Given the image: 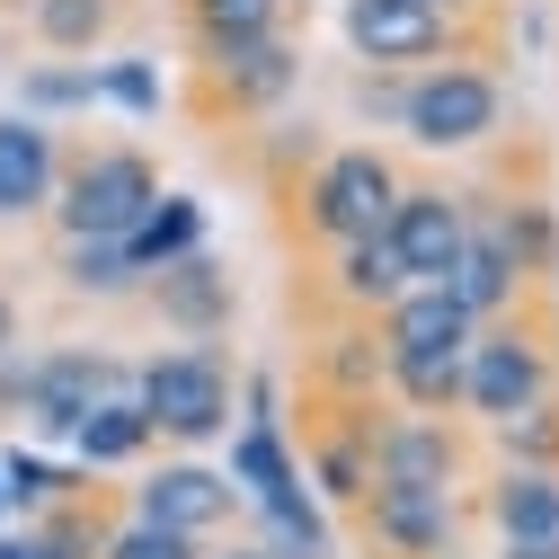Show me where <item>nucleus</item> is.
Returning a JSON list of instances; mask_svg holds the SVG:
<instances>
[{
	"instance_id": "1",
	"label": "nucleus",
	"mask_w": 559,
	"mask_h": 559,
	"mask_svg": "<svg viewBox=\"0 0 559 559\" xmlns=\"http://www.w3.org/2000/svg\"><path fill=\"white\" fill-rule=\"evenodd\" d=\"M133 408L152 417V444H214L231 436V365H223V346H160V356L133 373Z\"/></svg>"
},
{
	"instance_id": "2",
	"label": "nucleus",
	"mask_w": 559,
	"mask_h": 559,
	"mask_svg": "<svg viewBox=\"0 0 559 559\" xmlns=\"http://www.w3.org/2000/svg\"><path fill=\"white\" fill-rule=\"evenodd\" d=\"M559 400V346L533 320H488L462 346V408L479 427H507V417Z\"/></svg>"
},
{
	"instance_id": "3",
	"label": "nucleus",
	"mask_w": 559,
	"mask_h": 559,
	"mask_svg": "<svg viewBox=\"0 0 559 559\" xmlns=\"http://www.w3.org/2000/svg\"><path fill=\"white\" fill-rule=\"evenodd\" d=\"M160 204V169L143 143H98L81 160H62V187H53V223L62 240H124Z\"/></svg>"
},
{
	"instance_id": "4",
	"label": "nucleus",
	"mask_w": 559,
	"mask_h": 559,
	"mask_svg": "<svg viewBox=\"0 0 559 559\" xmlns=\"http://www.w3.org/2000/svg\"><path fill=\"white\" fill-rule=\"evenodd\" d=\"M408 178H400V160L391 152H373V143H346V152H320L311 160V178H302V231L311 240H329V249H346V240H373L382 223H391V195H400Z\"/></svg>"
},
{
	"instance_id": "5",
	"label": "nucleus",
	"mask_w": 559,
	"mask_h": 559,
	"mask_svg": "<svg viewBox=\"0 0 559 559\" xmlns=\"http://www.w3.org/2000/svg\"><path fill=\"white\" fill-rule=\"evenodd\" d=\"M400 133L417 152H479L488 133L507 124V90L498 72H479V62H427L408 90H400Z\"/></svg>"
},
{
	"instance_id": "6",
	"label": "nucleus",
	"mask_w": 559,
	"mask_h": 559,
	"mask_svg": "<svg viewBox=\"0 0 559 559\" xmlns=\"http://www.w3.org/2000/svg\"><path fill=\"white\" fill-rule=\"evenodd\" d=\"M116 391H133V373L107 356V346H45L36 365H19V417L36 436H62L72 444V427L98 408V400H116Z\"/></svg>"
},
{
	"instance_id": "7",
	"label": "nucleus",
	"mask_w": 559,
	"mask_h": 559,
	"mask_svg": "<svg viewBox=\"0 0 559 559\" xmlns=\"http://www.w3.org/2000/svg\"><path fill=\"white\" fill-rule=\"evenodd\" d=\"M346 515H356V533H365L373 559H453V550H462V498H453V488L373 479Z\"/></svg>"
},
{
	"instance_id": "8",
	"label": "nucleus",
	"mask_w": 559,
	"mask_h": 559,
	"mask_svg": "<svg viewBox=\"0 0 559 559\" xmlns=\"http://www.w3.org/2000/svg\"><path fill=\"white\" fill-rule=\"evenodd\" d=\"M346 53L373 72H427V62H462V19L427 10V0H346Z\"/></svg>"
},
{
	"instance_id": "9",
	"label": "nucleus",
	"mask_w": 559,
	"mask_h": 559,
	"mask_svg": "<svg viewBox=\"0 0 559 559\" xmlns=\"http://www.w3.org/2000/svg\"><path fill=\"white\" fill-rule=\"evenodd\" d=\"M231 515H240V488L214 462H160L133 488V524H160L178 542H214V533H231Z\"/></svg>"
},
{
	"instance_id": "10",
	"label": "nucleus",
	"mask_w": 559,
	"mask_h": 559,
	"mask_svg": "<svg viewBox=\"0 0 559 559\" xmlns=\"http://www.w3.org/2000/svg\"><path fill=\"white\" fill-rule=\"evenodd\" d=\"M471 471V436L453 417H408V408H373V479H400V488H462Z\"/></svg>"
},
{
	"instance_id": "11",
	"label": "nucleus",
	"mask_w": 559,
	"mask_h": 559,
	"mask_svg": "<svg viewBox=\"0 0 559 559\" xmlns=\"http://www.w3.org/2000/svg\"><path fill=\"white\" fill-rule=\"evenodd\" d=\"M462 231H471V195H453V187H400L391 223H382V240L408 266V285H444L453 258H462Z\"/></svg>"
},
{
	"instance_id": "12",
	"label": "nucleus",
	"mask_w": 559,
	"mask_h": 559,
	"mask_svg": "<svg viewBox=\"0 0 559 559\" xmlns=\"http://www.w3.org/2000/svg\"><path fill=\"white\" fill-rule=\"evenodd\" d=\"M524 285H533V275L515 266V249H507V231H498V204L471 195V231H462V258H453V275H444V294L488 329V320H515Z\"/></svg>"
},
{
	"instance_id": "13",
	"label": "nucleus",
	"mask_w": 559,
	"mask_h": 559,
	"mask_svg": "<svg viewBox=\"0 0 559 559\" xmlns=\"http://www.w3.org/2000/svg\"><path fill=\"white\" fill-rule=\"evenodd\" d=\"M53 187H62V143H53V124L0 116V223L53 214Z\"/></svg>"
},
{
	"instance_id": "14",
	"label": "nucleus",
	"mask_w": 559,
	"mask_h": 559,
	"mask_svg": "<svg viewBox=\"0 0 559 559\" xmlns=\"http://www.w3.org/2000/svg\"><path fill=\"white\" fill-rule=\"evenodd\" d=\"M302 479H311V498L356 507L373 488V408H337L329 400V427H311V444H302Z\"/></svg>"
},
{
	"instance_id": "15",
	"label": "nucleus",
	"mask_w": 559,
	"mask_h": 559,
	"mask_svg": "<svg viewBox=\"0 0 559 559\" xmlns=\"http://www.w3.org/2000/svg\"><path fill=\"white\" fill-rule=\"evenodd\" d=\"M152 311H160L187 346H214V337L231 329L240 294H231V275L195 249V258H178V266H160V275H152Z\"/></svg>"
},
{
	"instance_id": "16",
	"label": "nucleus",
	"mask_w": 559,
	"mask_h": 559,
	"mask_svg": "<svg viewBox=\"0 0 559 559\" xmlns=\"http://www.w3.org/2000/svg\"><path fill=\"white\" fill-rule=\"evenodd\" d=\"M479 515L498 533V550H559V471H498L479 488Z\"/></svg>"
},
{
	"instance_id": "17",
	"label": "nucleus",
	"mask_w": 559,
	"mask_h": 559,
	"mask_svg": "<svg viewBox=\"0 0 559 559\" xmlns=\"http://www.w3.org/2000/svg\"><path fill=\"white\" fill-rule=\"evenodd\" d=\"M204 81H214V98L231 116H266V107H285L302 90V53L285 36H266V45H240V53H214L204 62Z\"/></svg>"
},
{
	"instance_id": "18",
	"label": "nucleus",
	"mask_w": 559,
	"mask_h": 559,
	"mask_svg": "<svg viewBox=\"0 0 559 559\" xmlns=\"http://www.w3.org/2000/svg\"><path fill=\"white\" fill-rule=\"evenodd\" d=\"M471 311L444 294V285H408L382 320H373V337H382V356H427V346H471Z\"/></svg>"
},
{
	"instance_id": "19",
	"label": "nucleus",
	"mask_w": 559,
	"mask_h": 559,
	"mask_svg": "<svg viewBox=\"0 0 559 559\" xmlns=\"http://www.w3.org/2000/svg\"><path fill=\"white\" fill-rule=\"evenodd\" d=\"M329 294L346 302V320H382L400 294H408V266H400V249L373 231V240H346L337 249V266H329Z\"/></svg>"
},
{
	"instance_id": "20",
	"label": "nucleus",
	"mask_w": 559,
	"mask_h": 559,
	"mask_svg": "<svg viewBox=\"0 0 559 559\" xmlns=\"http://www.w3.org/2000/svg\"><path fill=\"white\" fill-rule=\"evenodd\" d=\"M311 373H320V391H329L337 408H373V400H382V337H373V320L329 329L320 356H311Z\"/></svg>"
},
{
	"instance_id": "21",
	"label": "nucleus",
	"mask_w": 559,
	"mask_h": 559,
	"mask_svg": "<svg viewBox=\"0 0 559 559\" xmlns=\"http://www.w3.org/2000/svg\"><path fill=\"white\" fill-rule=\"evenodd\" d=\"M195 249H204V204H195V195H169V187H160V204H152V214L124 231V266L143 275V285H152L160 266L195 258Z\"/></svg>"
},
{
	"instance_id": "22",
	"label": "nucleus",
	"mask_w": 559,
	"mask_h": 559,
	"mask_svg": "<svg viewBox=\"0 0 559 559\" xmlns=\"http://www.w3.org/2000/svg\"><path fill=\"white\" fill-rule=\"evenodd\" d=\"M187 10V36L195 53L214 62V53H240V45H266V36H285V0H178Z\"/></svg>"
},
{
	"instance_id": "23",
	"label": "nucleus",
	"mask_w": 559,
	"mask_h": 559,
	"mask_svg": "<svg viewBox=\"0 0 559 559\" xmlns=\"http://www.w3.org/2000/svg\"><path fill=\"white\" fill-rule=\"evenodd\" d=\"M143 453H152V417L133 408V391L98 400L81 427H72V462L81 471H124V462H143Z\"/></svg>"
},
{
	"instance_id": "24",
	"label": "nucleus",
	"mask_w": 559,
	"mask_h": 559,
	"mask_svg": "<svg viewBox=\"0 0 559 559\" xmlns=\"http://www.w3.org/2000/svg\"><path fill=\"white\" fill-rule=\"evenodd\" d=\"M382 391L408 417H453L462 408V346H427V356H382Z\"/></svg>"
},
{
	"instance_id": "25",
	"label": "nucleus",
	"mask_w": 559,
	"mask_h": 559,
	"mask_svg": "<svg viewBox=\"0 0 559 559\" xmlns=\"http://www.w3.org/2000/svg\"><path fill=\"white\" fill-rule=\"evenodd\" d=\"M27 27L45 53H98L116 36V0H27Z\"/></svg>"
},
{
	"instance_id": "26",
	"label": "nucleus",
	"mask_w": 559,
	"mask_h": 559,
	"mask_svg": "<svg viewBox=\"0 0 559 559\" xmlns=\"http://www.w3.org/2000/svg\"><path fill=\"white\" fill-rule=\"evenodd\" d=\"M107 524L98 515H45V524H19V533H0V559H98Z\"/></svg>"
},
{
	"instance_id": "27",
	"label": "nucleus",
	"mask_w": 559,
	"mask_h": 559,
	"mask_svg": "<svg viewBox=\"0 0 559 559\" xmlns=\"http://www.w3.org/2000/svg\"><path fill=\"white\" fill-rule=\"evenodd\" d=\"M498 231H507V249H515V266L533 275V285L559 266V214H550L542 195H507L498 204Z\"/></svg>"
},
{
	"instance_id": "28",
	"label": "nucleus",
	"mask_w": 559,
	"mask_h": 559,
	"mask_svg": "<svg viewBox=\"0 0 559 559\" xmlns=\"http://www.w3.org/2000/svg\"><path fill=\"white\" fill-rule=\"evenodd\" d=\"M488 444H498L515 471H559V400H542V408L507 417V427H488Z\"/></svg>"
},
{
	"instance_id": "29",
	"label": "nucleus",
	"mask_w": 559,
	"mask_h": 559,
	"mask_svg": "<svg viewBox=\"0 0 559 559\" xmlns=\"http://www.w3.org/2000/svg\"><path fill=\"white\" fill-rule=\"evenodd\" d=\"M62 285L72 294H133L143 275L124 266V240H62Z\"/></svg>"
},
{
	"instance_id": "30",
	"label": "nucleus",
	"mask_w": 559,
	"mask_h": 559,
	"mask_svg": "<svg viewBox=\"0 0 559 559\" xmlns=\"http://www.w3.org/2000/svg\"><path fill=\"white\" fill-rule=\"evenodd\" d=\"M0 488H10V515L19 507H62V498H81V471H53V462H36V453H0Z\"/></svg>"
},
{
	"instance_id": "31",
	"label": "nucleus",
	"mask_w": 559,
	"mask_h": 559,
	"mask_svg": "<svg viewBox=\"0 0 559 559\" xmlns=\"http://www.w3.org/2000/svg\"><path fill=\"white\" fill-rule=\"evenodd\" d=\"M98 98V72H62V62H36V72L19 81V116H62V107H90Z\"/></svg>"
},
{
	"instance_id": "32",
	"label": "nucleus",
	"mask_w": 559,
	"mask_h": 559,
	"mask_svg": "<svg viewBox=\"0 0 559 559\" xmlns=\"http://www.w3.org/2000/svg\"><path fill=\"white\" fill-rule=\"evenodd\" d=\"M98 559H204V542H178V533H160V524H116V533L98 542Z\"/></svg>"
},
{
	"instance_id": "33",
	"label": "nucleus",
	"mask_w": 559,
	"mask_h": 559,
	"mask_svg": "<svg viewBox=\"0 0 559 559\" xmlns=\"http://www.w3.org/2000/svg\"><path fill=\"white\" fill-rule=\"evenodd\" d=\"M98 98H116L124 116H160V72L152 62H116V72H98Z\"/></svg>"
},
{
	"instance_id": "34",
	"label": "nucleus",
	"mask_w": 559,
	"mask_h": 559,
	"mask_svg": "<svg viewBox=\"0 0 559 559\" xmlns=\"http://www.w3.org/2000/svg\"><path fill=\"white\" fill-rule=\"evenodd\" d=\"M10 337H19V302L0 294V356H10Z\"/></svg>"
},
{
	"instance_id": "35",
	"label": "nucleus",
	"mask_w": 559,
	"mask_h": 559,
	"mask_svg": "<svg viewBox=\"0 0 559 559\" xmlns=\"http://www.w3.org/2000/svg\"><path fill=\"white\" fill-rule=\"evenodd\" d=\"M204 559H266L258 542H223V550H204Z\"/></svg>"
},
{
	"instance_id": "36",
	"label": "nucleus",
	"mask_w": 559,
	"mask_h": 559,
	"mask_svg": "<svg viewBox=\"0 0 559 559\" xmlns=\"http://www.w3.org/2000/svg\"><path fill=\"white\" fill-rule=\"evenodd\" d=\"M427 10H444V19H471V10H479V0H427Z\"/></svg>"
},
{
	"instance_id": "37",
	"label": "nucleus",
	"mask_w": 559,
	"mask_h": 559,
	"mask_svg": "<svg viewBox=\"0 0 559 559\" xmlns=\"http://www.w3.org/2000/svg\"><path fill=\"white\" fill-rule=\"evenodd\" d=\"M498 559H559V550H498Z\"/></svg>"
},
{
	"instance_id": "38",
	"label": "nucleus",
	"mask_w": 559,
	"mask_h": 559,
	"mask_svg": "<svg viewBox=\"0 0 559 559\" xmlns=\"http://www.w3.org/2000/svg\"><path fill=\"white\" fill-rule=\"evenodd\" d=\"M0 524H10V488H0Z\"/></svg>"
},
{
	"instance_id": "39",
	"label": "nucleus",
	"mask_w": 559,
	"mask_h": 559,
	"mask_svg": "<svg viewBox=\"0 0 559 559\" xmlns=\"http://www.w3.org/2000/svg\"><path fill=\"white\" fill-rule=\"evenodd\" d=\"M550 285H559V266H550ZM550 346H559V337H550Z\"/></svg>"
},
{
	"instance_id": "40",
	"label": "nucleus",
	"mask_w": 559,
	"mask_h": 559,
	"mask_svg": "<svg viewBox=\"0 0 559 559\" xmlns=\"http://www.w3.org/2000/svg\"><path fill=\"white\" fill-rule=\"evenodd\" d=\"M453 559H462V550H453Z\"/></svg>"
}]
</instances>
